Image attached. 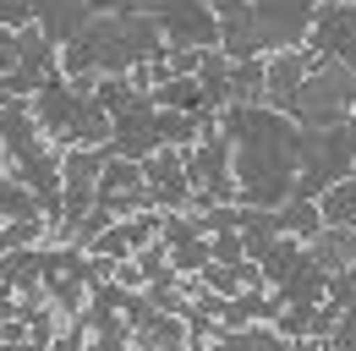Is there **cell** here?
Listing matches in <instances>:
<instances>
[{"label":"cell","mask_w":356,"mask_h":351,"mask_svg":"<svg viewBox=\"0 0 356 351\" xmlns=\"http://www.w3.org/2000/svg\"><path fill=\"white\" fill-rule=\"evenodd\" d=\"M318 49L340 55L356 72V6H329V11L318 17Z\"/></svg>","instance_id":"cell-7"},{"label":"cell","mask_w":356,"mask_h":351,"mask_svg":"<svg viewBox=\"0 0 356 351\" xmlns=\"http://www.w3.org/2000/svg\"><path fill=\"white\" fill-rule=\"evenodd\" d=\"M39 116H44V127L60 132V137H104V132H110L104 110L88 99V83H77V88L44 83V93H39Z\"/></svg>","instance_id":"cell-6"},{"label":"cell","mask_w":356,"mask_h":351,"mask_svg":"<svg viewBox=\"0 0 356 351\" xmlns=\"http://www.w3.org/2000/svg\"><path fill=\"white\" fill-rule=\"evenodd\" d=\"M192 176L209 187V192H225V137H209L192 159Z\"/></svg>","instance_id":"cell-12"},{"label":"cell","mask_w":356,"mask_h":351,"mask_svg":"<svg viewBox=\"0 0 356 351\" xmlns=\"http://www.w3.org/2000/svg\"><path fill=\"white\" fill-rule=\"evenodd\" d=\"M323 219H346V214H356V187H334L329 198H323V209H318Z\"/></svg>","instance_id":"cell-16"},{"label":"cell","mask_w":356,"mask_h":351,"mask_svg":"<svg viewBox=\"0 0 356 351\" xmlns=\"http://www.w3.org/2000/svg\"><path fill=\"white\" fill-rule=\"evenodd\" d=\"M230 137L241 143V192L252 198V203H280L285 192H296V148H302V137L291 132V121H280V116H264V110H236L230 116Z\"/></svg>","instance_id":"cell-1"},{"label":"cell","mask_w":356,"mask_h":351,"mask_svg":"<svg viewBox=\"0 0 356 351\" xmlns=\"http://www.w3.org/2000/svg\"><path fill=\"white\" fill-rule=\"evenodd\" d=\"M356 104V72L346 61H329L323 72H312L307 83L296 88V99H291V110L312 121V127H340V116Z\"/></svg>","instance_id":"cell-5"},{"label":"cell","mask_w":356,"mask_h":351,"mask_svg":"<svg viewBox=\"0 0 356 351\" xmlns=\"http://www.w3.org/2000/svg\"><path fill=\"white\" fill-rule=\"evenodd\" d=\"M203 99H209V88H197V83H165L159 88V93H154V104H203Z\"/></svg>","instance_id":"cell-15"},{"label":"cell","mask_w":356,"mask_h":351,"mask_svg":"<svg viewBox=\"0 0 356 351\" xmlns=\"http://www.w3.org/2000/svg\"><path fill=\"white\" fill-rule=\"evenodd\" d=\"M318 253H323V258H356V236H340V242H329V247H318Z\"/></svg>","instance_id":"cell-17"},{"label":"cell","mask_w":356,"mask_h":351,"mask_svg":"<svg viewBox=\"0 0 356 351\" xmlns=\"http://www.w3.org/2000/svg\"><path fill=\"white\" fill-rule=\"evenodd\" d=\"M44 55H49V44L39 33H28L22 39V66L6 77V88H44Z\"/></svg>","instance_id":"cell-11"},{"label":"cell","mask_w":356,"mask_h":351,"mask_svg":"<svg viewBox=\"0 0 356 351\" xmlns=\"http://www.w3.org/2000/svg\"><path fill=\"white\" fill-rule=\"evenodd\" d=\"M302 72H307V55H285V61H274V66H268V93H274V99H280V104H291V99H296V88H302Z\"/></svg>","instance_id":"cell-13"},{"label":"cell","mask_w":356,"mask_h":351,"mask_svg":"<svg viewBox=\"0 0 356 351\" xmlns=\"http://www.w3.org/2000/svg\"><path fill=\"white\" fill-rule=\"evenodd\" d=\"M214 6H220V11H230V6H241V0H214Z\"/></svg>","instance_id":"cell-19"},{"label":"cell","mask_w":356,"mask_h":351,"mask_svg":"<svg viewBox=\"0 0 356 351\" xmlns=\"http://www.w3.org/2000/svg\"><path fill=\"white\" fill-rule=\"evenodd\" d=\"M159 17H165V33H170V39L214 44V22H209V17L197 11V0H170V6L159 11Z\"/></svg>","instance_id":"cell-9"},{"label":"cell","mask_w":356,"mask_h":351,"mask_svg":"<svg viewBox=\"0 0 356 351\" xmlns=\"http://www.w3.org/2000/svg\"><path fill=\"white\" fill-rule=\"evenodd\" d=\"M17 49H22V44H17L6 28H0V66H11V55H17Z\"/></svg>","instance_id":"cell-18"},{"label":"cell","mask_w":356,"mask_h":351,"mask_svg":"<svg viewBox=\"0 0 356 351\" xmlns=\"http://www.w3.org/2000/svg\"><path fill=\"white\" fill-rule=\"evenodd\" d=\"M93 176H99V159H93V154H72V165H66V219H83V214H88Z\"/></svg>","instance_id":"cell-10"},{"label":"cell","mask_w":356,"mask_h":351,"mask_svg":"<svg viewBox=\"0 0 356 351\" xmlns=\"http://www.w3.org/2000/svg\"><path fill=\"white\" fill-rule=\"evenodd\" d=\"M88 6L93 0H33V11H39V22H44L49 39L83 33V28H88Z\"/></svg>","instance_id":"cell-8"},{"label":"cell","mask_w":356,"mask_h":351,"mask_svg":"<svg viewBox=\"0 0 356 351\" xmlns=\"http://www.w3.org/2000/svg\"><path fill=\"white\" fill-rule=\"evenodd\" d=\"M230 17V55H252L264 44H296L312 17V0H241L225 11Z\"/></svg>","instance_id":"cell-2"},{"label":"cell","mask_w":356,"mask_h":351,"mask_svg":"<svg viewBox=\"0 0 356 351\" xmlns=\"http://www.w3.org/2000/svg\"><path fill=\"white\" fill-rule=\"evenodd\" d=\"M302 181H296V198H312V192H329L340 176L351 171L356 159V127H329V132H307L302 137Z\"/></svg>","instance_id":"cell-4"},{"label":"cell","mask_w":356,"mask_h":351,"mask_svg":"<svg viewBox=\"0 0 356 351\" xmlns=\"http://www.w3.org/2000/svg\"><path fill=\"white\" fill-rule=\"evenodd\" d=\"M159 49V28L143 22V17H104V22H88L77 33V49L66 55L72 72H88V66H127V61H143Z\"/></svg>","instance_id":"cell-3"},{"label":"cell","mask_w":356,"mask_h":351,"mask_svg":"<svg viewBox=\"0 0 356 351\" xmlns=\"http://www.w3.org/2000/svg\"><path fill=\"white\" fill-rule=\"evenodd\" d=\"M148 171H154V192H159L165 203H176V198H181V181H176L181 171H176V154H159V159H154Z\"/></svg>","instance_id":"cell-14"}]
</instances>
